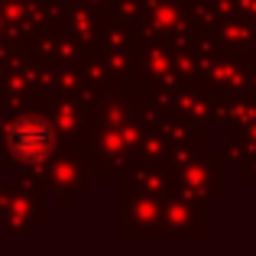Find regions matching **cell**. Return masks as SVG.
I'll return each instance as SVG.
<instances>
[{"label":"cell","instance_id":"1","mask_svg":"<svg viewBox=\"0 0 256 256\" xmlns=\"http://www.w3.org/2000/svg\"><path fill=\"white\" fill-rule=\"evenodd\" d=\"M52 143H56L52 126L42 117H20L6 126V146H10V152L16 159H30V162L46 159Z\"/></svg>","mask_w":256,"mask_h":256}]
</instances>
